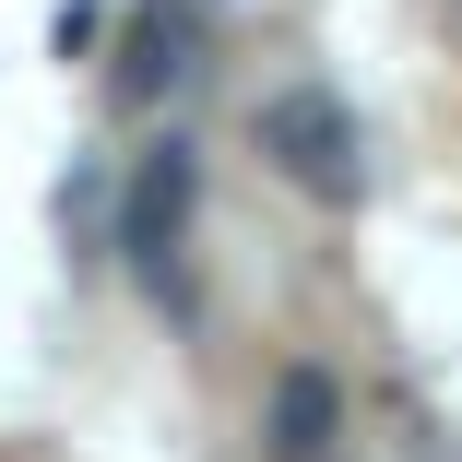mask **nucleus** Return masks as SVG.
Masks as SVG:
<instances>
[{
    "instance_id": "obj_1",
    "label": "nucleus",
    "mask_w": 462,
    "mask_h": 462,
    "mask_svg": "<svg viewBox=\"0 0 462 462\" xmlns=\"http://www.w3.org/2000/svg\"><path fill=\"white\" fill-rule=\"evenodd\" d=\"M261 154L297 178L309 202H356L367 190V154H356V119L320 96V83H297V96H273L261 107Z\"/></svg>"
},
{
    "instance_id": "obj_2",
    "label": "nucleus",
    "mask_w": 462,
    "mask_h": 462,
    "mask_svg": "<svg viewBox=\"0 0 462 462\" xmlns=\"http://www.w3.org/2000/svg\"><path fill=\"white\" fill-rule=\"evenodd\" d=\"M178 226H190V154H143V178H131V226H119V249H143V273H166V249H178Z\"/></svg>"
},
{
    "instance_id": "obj_3",
    "label": "nucleus",
    "mask_w": 462,
    "mask_h": 462,
    "mask_svg": "<svg viewBox=\"0 0 462 462\" xmlns=\"http://www.w3.org/2000/svg\"><path fill=\"white\" fill-rule=\"evenodd\" d=\"M190 48H202L190 13H143V24H131V71H119V96L143 107V96H166V83H190V71H202Z\"/></svg>"
},
{
    "instance_id": "obj_4",
    "label": "nucleus",
    "mask_w": 462,
    "mask_h": 462,
    "mask_svg": "<svg viewBox=\"0 0 462 462\" xmlns=\"http://www.w3.org/2000/svg\"><path fill=\"white\" fill-rule=\"evenodd\" d=\"M332 380H320V367H285V392H273V450H285V462H320L332 450Z\"/></svg>"
},
{
    "instance_id": "obj_5",
    "label": "nucleus",
    "mask_w": 462,
    "mask_h": 462,
    "mask_svg": "<svg viewBox=\"0 0 462 462\" xmlns=\"http://www.w3.org/2000/svg\"><path fill=\"white\" fill-rule=\"evenodd\" d=\"M96 36H107V13H96V0H71V13H60V60H83Z\"/></svg>"
}]
</instances>
